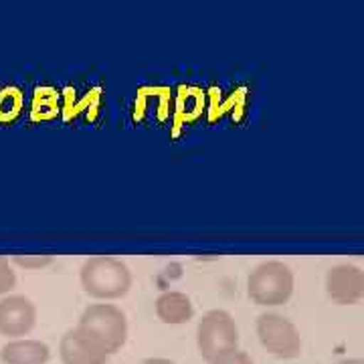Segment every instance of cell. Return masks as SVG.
Returning a JSON list of instances; mask_svg holds the SVG:
<instances>
[{
    "instance_id": "8",
    "label": "cell",
    "mask_w": 364,
    "mask_h": 364,
    "mask_svg": "<svg viewBox=\"0 0 364 364\" xmlns=\"http://www.w3.org/2000/svg\"><path fill=\"white\" fill-rule=\"evenodd\" d=\"M37 324V308L25 296H6L0 299V336L21 338Z\"/></svg>"
},
{
    "instance_id": "10",
    "label": "cell",
    "mask_w": 364,
    "mask_h": 364,
    "mask_svg": "<svg viewBox=\"0 0 364 364\" xmlns=\"http://www.w3.org/2000/svg\"><path fill=\"white\" fill-rule=\"evenodd\" d=\"M156 316L162 324L181 326L193 320V301L182 291H164L156 299Z\"/></svg>"
},
{
    "instance_id": "3",
    "label": "cell",
    "mask_w": 364,
    "mask_h": 364,
    "mask_svg": "<svg viewBox=\"0 0 364 364\" xmlns=\"http://www.w3.org/2000/svg\"><path fill=\"white\" fill-rule=\"evenodd\" d=\"M196 346L207 363L239 350V328L233 316L225 310L205 314L196 328Z\"/></svg>"
},
{
    "instance_id": "2",
    "label": "cell",
    "mask_w": 364,
    "mask_h": 364,
    "mask_svg": "<svg viewBox=\"0 0 364 364\" xmlns=\"http://www.w3.org/2000/svg\"><path fill=\"white\" fill-rule=\"evenodd\" d=\"M247 294L257 306H284L294 294V272L282 261L259 263L249 273Z\"/></svg>"
},
{
    "instance_id": "12",
    "label": "cell",
    "mask_w": 364,
    "mask_h": 364,
    "mask_svg": "<svg viewBox=\"0 0 364 364\" xmlns=\"http://www.w3.org/2000/svg\"><path fill=\"white\" fill-rule=\"evenodd\" d=\"M11 263L25 267V269H43V267L51 265L53 257L49 255H14Z\"/></svg>"
},
{
    "instance_id": "11",
    "label": "cell",
    "mask_w": 364,
    "mask_h": 364,
    "mask_svg": "<svg viewBox=\"0 0 364 364\" xmlns=\"http://www.w3.org/2000/svg\"><path fill=\"white\" fill-rule=\"evenodd\" d=\"M16 287V273H14L11 261L0 255V296L13 291Z\"/></svg>"
},
{
    "instance_id": "4",
    "label": "cell",
    "mask_w": 364,
    "mask_h": 364,
    "mask_svg": "<svg viewBox=\"0 0 364 364\" xmlns=\"http://www.w3.org/2000/svg\"><path fill=\"white\" fill-rule=\"evenodd\" d=\"M79 328L91 332L95 338L104 342L109 354L122 350L128 340V320L114 304H91L79 316Z\"/></svg>"
},
{
    "instance_id": "5",
    "label": "cell",
    "mask_w": 364,
    "mask_h": 364,
    "mask_svg": "<svg viewBox=\"0 0 364 364\" xmlns=\"http://www.w3.org/2000/svg\"><path fill=\"white\" fill-rule=\"evenodd\" d=\"M261 346L279 360H294L301 354V336L291 320L275 312L261 314L255 322Z\"/></svg>"
},
{
    "instance_id": "13",
    "label": "cell",
    "mask_w": 364,
    "mask_h": 364,
    "mask_svg": "<svg viewBox=\"0 0 364 364\" xmlns=\"http://www.w3.org/2000/svg\"><path fill=\"white\" fill-rule=\"evenodd\" d=\"M208 364H255V363H253V358L249 356L247 352L235 350V352H229V354H225V356L215 358L213 363H208Z\"/></svg>"
},
{
    "instance_id": "14",
    "label": "cell",
    "mask_w": 364,
    "mask_h": 364,
    "mask_svg": "<svg viewBox=\"0 0 364 364\" xmlns=\"http://www.w3.org/2000/svg\"><path fill=\"white\" fill-rule=\"evenodd\" d=\"M140 364H176V363H172V360H168V358H148V360H144V363Z\"/></svg>"
},
{
    "instance_id": "6",
    "label": "cell",
    "mask_w": 364,
    "mask_h": 364,
    "mask_svg": "<svg viewBox=\"0 0 364 364\" xmlns=\"http://www.w3.org/2000/svg\"><path fill=\"white\" fill-rule=\"evenodd\" d=\"M59 356L63 364H107L109 352L104 342L83 328H71L61 336Z\"/></svg>"
},
{
    "instance_id": "9",
    "label": "cell",
    "mask_w": 364,
    "mask_h": 364,
    "mask_svg": "<svg viewBox=\"0 0 364 364\" xmlns=\"http://www.w3.org/2000/svg\"><path fill=\"white\" fill-rule=\"evenodd\" d=\"M2 364H47L51 360V348L41 340L16 338L0 348Z\"/></svg>"
},
{
    "instance_id": "7",
    "label": "cell",
    "mask_w": 364,
    "mask_h": 364,
    "mask_svg": "<svg viewBox=\"0 0 364 364\" xmlns=\"http://www.w3.org/2000/svg\"><path fill=\"white\" fill-rule=\"evenodd\" d=\"M326 294L338 306H354L364 298V273L358 265L340 263L326 273Z\"/></svg>"
},
{
    "instance_id": "1",
    "label": "cell",
    "mask_w": 364,
    "mask_h": 364,
    "mask_svg": "<svg viewBox=\"0 0 364 364\" xmlns=\"http://www.w3.org/2000/svg\"><path fill=\"white\" fill-rule=\"evenodd\" d=\"M79 279L83 291L95 299H119L132 287L130 267L112 255L90 257L81 265Z\"/></svg>"
},
{
    "instance_id": "15",
    "label": "cell",
    "mask_w": 364,
    "mask_h": 364,
    "mask_svg": "<svg viewBox=\"0 0 364 364\" xmlns=\"http://www.w3.org/2000/svg\"><path fill=\"white\" fill-rule=\"evenodd\" d=\"M336 364H364L363 358H344V360H340Z\"/></svg>"
}]
</instances>
